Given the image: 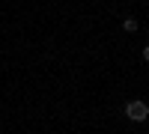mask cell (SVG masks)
<instances>
[{
  "label": "cell",
  "instance_id": "obj_1",
  "mask_svg": "<svg viewBox=\"0 0 149 134\" xmlns=\"http://www.w3.org/2000/svg\"><path fill=\"white\" fill-rule=\"evenodd\" d=\"M125 116L131 119V122H146V116H149L146 101H128L125 104Z\"/></svg>",
  "mask_w": 149,
  "mask_h": 134
},
{
  "label": "cell",
  "instance_id": "obj_2",
  "mask_svg": "<svg viewBox=\"0 0 149 134\" xmlns=\"http://www.w3.org/2000/svg\"><path fill=\"white\" fill-rule=\"evenodd\" d=\"M137 27H140V24H137V18H122V30H125V33H137Z\"/></svg>",
  "mask_w": 149,
  "mask_h": 134
},
{
  "label": "cell",
  "instance_id": "obj_3",
  "mask_svg": "<svg viewBox=\"0 0 149 134\" xmlns=\"http://www.w3.org/2000/svg\"><path fill=\"white\" fill-rule=\"evenodd\" d=\"M143 60H146V63H149V45L143 48Z\"/></svg>",
  "mask_w": 149,
  "mask_h": 134
},
{
  "label": "cell",
  "instance_id": "obj_4",
  "mask_svg": "<svg viewBox=\"0 0 149 134\" xmlns=\"http://www.w3.org/2000/svg\"><path fill=\"white\" fill-rule=\"evenodd\" d=\"M146 110H149V104H146Z\"/></svg>",
  "mask_w": 149,
  "mask_h": 134
}]
</instances>
